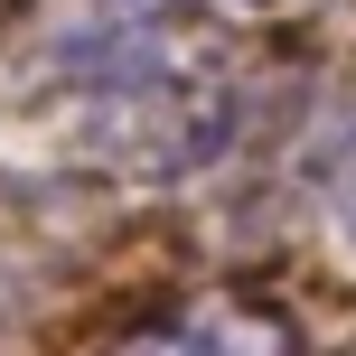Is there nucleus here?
<instances>
[{"mask_svg":"<svg viewBox=\"0 0 356 356\" xmlns=\"http://www.w3.org/2000/svg\"><path fill=\"white\" fill-rule=\"evenodd\" d=\"M188 19H169L122 75L66 94L75 104V160L122 188H188L244 141V75L188 47Z\"/></svg>","mask_w":356,"mask_h":356,"instance_id":"1","label":"nucleus"},{"mask_svg":"<svg viewBox=\"0 0 356 356\" xmlns=\"http://www.w3.org/2000/svg\"><path fill=\"white\" fill-rule=\"evenodd\" d=\"M131 10H160V19H263L282 0H131Z\"/></svg>","mask_w":356,"mask_h":356,"instance_id":"4","label":"nucleus"},{"mask_svg":"<svg viewBox=\"0 0 356 356\" xmlns=\"http://www.w3.org/2000/svg\"><path fill=\"white\" fill-rule=\"evenodd\" d=\"M104 356H300V319L263 291H188L131 319Z\"/></svg>","mask_w":356,"mask_h":356,"instance_id":"2","label":"nucleus"},{"mask_svg":"<svg viewBox=\"0 0 356 356\" xmlns=\"http://www.w3.org/2000/svg\"><path fill=\"white\" fill-rule=\"evenodd\" d=\"M10 10H19V0H0V29H10Z\"/></svg>","mask_w":356,"mask_h":356,"instance_id":"5","label":"nucleus"},{"mask_svg":"<svg viewBox=\"0 0 356 356\" xmlns=\"http://www.w3.org/2000/svg\"><path fill=\"white\" fill-rule=\"evenodd\" d=\"M319 197H328V225L356 244V104H347L338 141H328V160H319Z\"/></svg>","mask_w":356,"mask_h":356,"instance_id":"3","label":"nucleus"},{"mask_svg":"<svg viewBox=\"0 0 356 356\" xmlns=\"http://www.w3.org/2000/svg\"><path fill=\"white\" fill-rule=\"evenodd\" d=\"M0 328H10V309H0Z\"/></svg>","mask_w":356,"mask_h":356,"instance_id":"6","label":"nucleus"}]
</instances>
